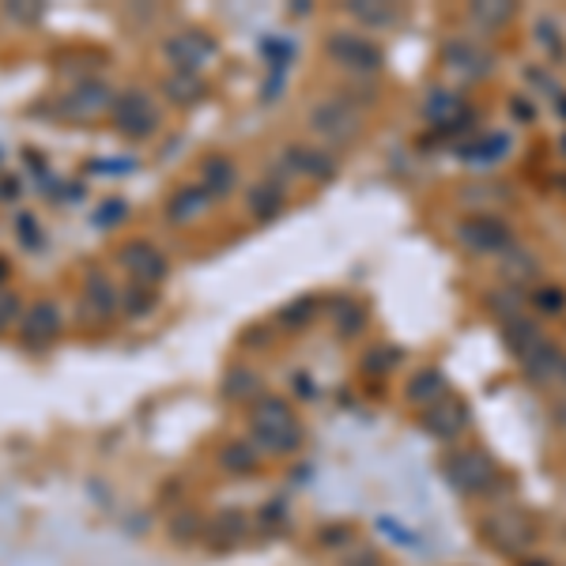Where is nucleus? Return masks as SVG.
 <instances>
[{
    "instance_id": "obj_1",
    "label": "nucleus",
    "mask_w": 566,
    "mask_h": 566,
    "mask_svg": "<svg viewBox=\"0 0 566 566\" xmlns=\"http://www.w3.org/2000/svg\"><path fill=\"white\" fill-rule=\"evenodd\" d=\"M245 420H250V442L265 457H291L302 449L306 431H302V420L291 408V400L276 397V393H261L245 412Z\"/></svg>"
},
{
    "instance_id": "obj_2",
    "label": "nucleus",
    "mask_w": 566,
    "mask_h": 566,
    "mask_svg": "<svg viewBox=\"0 0 566 566\" xmlns=\"http://www.w3.org/2000/svg\"><path fill=\"white\" fill-rule=\"evenodd\" d=\"M310 133L325 144V152L348 147L363 136V113L348 95H329L310 110Z\"/></svg>"
},
{
    "instance_id": "obj_3",
    "label": "nucleus",
    "mask_w": 566,
    "mask_h": 566,
    "mask_svg": "<svg viewBox=\"0 0 566 566\" xmlns=\"http://www.w3.org/2000/svg\"><path fill=\"white\" fill-rule=\"evenodd\" d=\"M457 242H461L465 253H472V257H503L510 245H518V238H514V227L506 224V219L491 216V212H472V216H465L461 224L454 227Z\"/></svg>"
},
{
    "instance_id": "obj_4",
    "label": "nucleus",
    "mask_w": 566,
    "mask_h": 566,
    "mask_svg": "<svg viewBox=\"0 0 566 566\" xmlns=\"http://www.w3.org/2000/svg\"><path fill=\"white\" fill-rule=\"evenodd\" d=\"M110 121L125 141H136V144L152 141V136L159 133V106H155V98L141 92V87H129V92L113 98Z\"/></svg>"
},
{
    "instance_id": "obj_5",
    "label": "nucleus",
    "mask_w": 566,
    "mask_h": 566,
    "mask_svg": "<svg viewBox=\"0 0 566 566\" xmlns=\"http://www.w3.org/2000/svg\"><path fill=\"white\" fill-rule=\"evenodd\" d=\"M442 475H446V483L457 495H483V491L495 487L498 465L487 449H461V454H454L442 465Z\"/></svg>"
},
{
    "instance_id": "obj_6",
    "label": "nucleus",
    "mask_w": 566,
    "mask_h": 566,
    "mask_svg": "<svg viewBox=\"0 0 566 566\" xmlns=\"http://www.w3.org/2000/svg\"><path fill=\"white\" fill-rule=\"evenodd\" d=\"M480 537L487 540L495 552L503 555H521L525 547L537 544V521L521 510H495L480 525Z\"/></svg>"
},
{
    "instance_id": "obj_7",
    "label": "nucleus",
    "mask_w": 566,
    "mask_h": 566,
    "mask_svg": "<svg viewBox=\"0 0 566 566\" xmlns=\"http://www.w3.org/2000/svg\"><path fill=\"white\" fill-rule=\"evenodd\" d=\"M118 265H121V273H125V280H129V284H136V287H152V291H155V287H159V284L170 276V261H167V253H162L155 242H147V238H133V242L121 245Z\"/></svg>"
},
{
    "instance_id": "obj_8",
    "label": "nucleus",
    "mask_w": 566,
    "mask_h": 566,
    "mask_svg": "<svg viewBox=\"0 0 566 566\" xmlns=\"http://www.w3.org/2000/svg\"><path fill=\"white\" fill-rule=\"evenodd\" d=\"M325 53H329L340 69L356 72V76H377L385 64L382 46L366 35H356V31H336L329 43H325Z\"/></svg>"
},
{
    "instance_id": "obj_9",
    "label": "nucleus",
    "mask_w": 566,
    "mask_h": 566,
    "mask_svg": "<svg viewBox=\"0 0 566 566\" xmlns=\"http://www.w3.org/2000/svg\"><path fill=\"white\" fill-rule=\"evenodd\" d=\"M113 98H118V92H113L110 84H103V80H84V84H76L72 92L61 95L57 110H61V118L84 125V121L106 118V113L113 110Z\"/></svg>"
},
{
    "instance_id": "obj_10",
    "label": "nucleus",
    "mask_w": 566,
    "mask_h": 566,
    "mask_svg": "<svg viewBox=\"0 0 566 566\" xmlns=\"http://www.w3.org/2000/svg\"><path fill=\"white\" fill-rule=\"evenodd\" d=\"M61 329H64V314L53 299H38L31 302V310H23V322H20L23 348L46 351L49 344L61 340Z\"/></svg>"
},
{
    "instance_id": "obj_11",
    "label": "nucleus",
    "mask_w": 566,
    "mask_h": 566,
    "mask_svg": "<svg viewBox=\"0 0 566 566\" xmlns=\"http://www.w3.org/2000/svg\"><path fill=\"white\" fill-rule=\"evenodd\" d=\"M521 371L537 389L566 393V348H559L555 340H544L532 356L521 359Z\"/></svg>"
},
{
    "instance_id": "obj_12",
    "label": "nucleus",
    "mask_w": 566,
    "mask_h": 566,
    "mask_svg": "<svg viewBox=\"0 0 566 566\" xmlns=\"http://www.w3.org/2000/svg\"><path fill=\"white\" fill-rule=\"evenodd\" d=\"M423 118L431 121L438 133H461V129H469L472 121V106L465 103L461 92H454V87H434L431 95H426L423 103Z\"/></svg>"
},
{
    "instance_id": "obj_13",
    "label": "nucleus",
    "mask_w": 566,
    "mask_h": 566,
    "mask_svg": "<svg viewBox=\"0 0 566 566\" xmlns=\"http://www.w3.org/2000/svg\"><path fill=\"white\" fill-rule=\"evenodd\" d=\"M162 53L174 64V72H201L208 61H216L219 46L208 35H201V31H178V35H170L162 43Z\"/></svg>"
},
{
    "instance_id": "obj_14",
    "label": "nucleus",
    "mask_w": 566,
    "mask_h": 566,
    "mask_svg": "<svg viewBox=\"0 0 566 566\" xmlns=\"http://www.w3.org/2000/svg\"><path fill=\"white\" fill-rule=\"evenodd\" d=\"M469 426H472V408L461 397H454V393L423 412V431L438 442H457Z\"/></svg>"
},
{
    "instance_id": "obj_15",
    "label": "nucleus",
    "mask_w": 566,
    "mask_h": 566,
    "mask_svg": "<svg viewBox=\"0 0 566 566\" xmlns=\"http://www.w3.org/2000/svg\"><path fill=\"white\" fill-rule=\"evenodd\" d=\"M216 208V196L208 193L201 182H189V185H178L167 201V219L174 227H201L204 219L212 216Z\"/></svg>"
},
{
    "instance_id": "obj_16",
    "label": "nucleus",
    "mask_w": 566,
    "mask_h": 566,
    "mask_svg": "<svg viewBox=\"0 0 566 566\" xmlns=\"http://www.w3.org/2000/svg\"><path fill=\"white\" fill-rule=\"evenodd\" d=\"M245 212L253 216V224H273L276 216L287 208V182L284 178H261V182H250L242 193Z\"/></svg>"
},
{
    "instance_id": "obj_17",
    "label": "nucleus",
    "mask_w": 566,
    "mask_h": 566,
    "mask_svg": "<svg viewBox=\"0 0 566 566\" xmlns=\"http://www.w3.org/2000/svg\"><path fill=\"white\" fill-rule=\"evenodd\" d=\"M84 306H87V317L98 322V325L121 317V291H118V284H113L106 273H92V276H87V284H84Z\"/></svg>"
},
{
    "instance_id": "obj_18",
    "label": "nucleus",
    "mask_w": 566,
    "mask_h": 566,
    "mask_svg": "<svg viewBox=\"0 0 566 566\" xmlns=\"http://www.w3.org/2000/svg\"><path fill=\"white\" fill-rule=\"evenodd\" d=\"M442 61H446V72L457 80H465V84H472V80H483L491 72V53H483V46L475 43H454L446 46V53H442Z\"/></svg>"
},
{
    "instance_id": "obj_19",
    "label": "nucleus",
    "mask_w": 566,
    "mask_h": 566,
    "mask_svg": "<svg viewBox=\"0 0 566 566\" xmlns=\"http://www.w3.org/2000/svg\"><path fill=\"white\" fill-rule=\"evenodd\" d=\"M284 167L294 170V174H302V178H310V182H329V178H336L333 152H322V147L291 144L284 152Z\"/></svg>"
},
{
    "instance_id": "obj_20",
    "label": "nucleus",
    "mask_w": 566,
    "mask_h": 566,
    "mask_svg": "<svg viewBox=\"0 0 566 566\" xmlns=\"http://www.w3.org/2000/svg\"><path fill=\"white\" fill-rule=\"evenodd\" d=\"M449 397V382H446V374L438 371V366H423L420 374H412L408 377V385H405V400L412 408H434L438 400H446Z\"/></svg>"
},
{
    "instance_id": "obj_21",
    "label": "nucleus",
    "mask_w": 566,
    "mask_h": 566,
    "mask_svg": "<svg viewBox=\"0 0 566 566\" xmlns=\"http://www.w3.org/2000/svg\"><path fill=\"white\" fill-rule=\"evenodd\" d=\"M201 185L208 189L212 196H216V204L224 201V196L238 193V185H242V174H238L231 155H208V159L201 162Z\"/></svg>"
},
{
    "instance_id": "obj_22",
    "label": "nucleus",
    "mask_w": 566,
    "mask_h": 566,
    "mask_svg": "<svg viewBox=\"0 0 566 566\" xmlns=\"http://www.w3.org/2000/svg\"><path fill=\"white\" fill-rule=\"evenodd\" d=\"M265 465V454L253 446L250 438H231L219 446V469L231 472V475H253Z\"/></svg>"
},
{
    "instance_id": "obj_23",
    "label": "nucleus",
    "mask_w": 566,
    "mask_h": 566,
    "mask_svg": "<svg viewBox=\"0 0 566 566\" xmlns=\"http://www.w3.org/2000/svg\"><path fill=\"white\" fill-rule=\"evenodd\" d=\"M503 336H506V348L514 351V356H518V363L525 356H532V351L540 348V344L547 340L544 336V329H540L537 322H532V317H514V322H506L503 325Z\"/></svg>"
},
{
    "instance_id": "obj_24",
    "label": "nucleus",
    "mask_w": 566,
    "mask_h": 566,
    "mask_svg": "<svg viewBox=\"0 0 566 566\" xmlns=\"http://www.w3.org/2000/svg\"><path fill=\"white\" fill-rule=\"evenodd\" d=\"M503 276H506V287L521 291L525 284H532L540 276V261L532 257L525 245H510V250L503 253Z\"/></svg>"
},
{
    "instance_id": "obj_25",
    "label": "nucleus",
    "mask_w": 566,
    "mask_h": 566,
    "mask_svg": "<svg viewBox=\"0 0 566 566\" xmlns=\"http://www.w3.org/2000/svg\"><path fill=\"white\" fill-rule=\"evenodd\" d=\"M162 95H167L170 103H178V106H193V103H201V98L208 95V84H204L201 72H174L170 69V76L162 80Z\"/></svg>"
},
{
    "instance_id": "obj_26",
    "label": "nucleus",
    "mask_w": 566,
    "mask_h": 566,
    "mask_svg": "<svg viewBox=\"0 0 566 566\" xmlns=\"http://www.w3.org/2000/svg\"><path fill=\"white\" fill-rule=\"evenodd\" d=\"M506 152H510V136H506V133H487L483 141L465 144L461 147V159L469 162V167H491V162H498Z\"/></svg>"
},
{
    "instance_id": "obj_27",
    "label": "nucleus",
    "mask_w": 566,
    "mask_h": 566,
    "mask_svg": "<svg viewBox=\"0 0 566 566\" xmlns=\"http://www.w3.org/2000/svg\"><path fill=\"white\" fill-rule=\"evenodd\" d=\"M333 329L340 340H356L359 333L366 329V306L356 299H340L333 306Z\"/></svg>"
},
{
    "instance_id": "obj_28",
    "label": "nucleus",
    "mask_w": 566,
    "mask_h": 566,
    "mask_svg": "<svg viewBox=\"0 0 566 566\" xmlns=\"http://www.w3.org/2000/svg\"><path fill=\"white\" fill-rule=\"evenodd\" d=\"M405 359V351L393 348V344H374V348L363 351V374L366 377H389L393 371H397V363Z\"/></svg>"
},
{
    "instance_id": "obj_29",
    "label": "nucleus",
    "mask_w": 566,
    "mask_h": 566,
    "mask_svg": "<svg viewBox=\"0 0 566 566\" xmlns=\"http://www.w3.org/2000/svg\"><path fill=\"white\" fill-rule=\"evenodd\" d=\"M245 532H250V525H245V514H219L216 521H212L208 537L216 540L219 547H238L245 540Z\"/></svg>"
},
{
    "instance_id": "obj_30",
    "label": "nucleus",
    "mask_w": 566,
    "mask_h": 566,
    "mask_svg": "<svg viewBox=\"0 0 566 566\" xmlns=\"http://www.w3.org/2000/svg\"><path fill=\"white\" fill-rule=\"evenodd\" d=\"M155 302H159V294H155L152 287H136V284L121 287V317L141 322V317H147L155 310Z\"/></svg>"
},
{
    "instance_id": "obj_31",
    "label": "nucleus",
    "mask_w": 566,
    "mask_h": 566,
    "mask_svg": "<svg viewBox=\"0 0 566 566\" xmlns=\"http://www.w3.org/2000/svg\"><path fill=\"white\" fill-rule=\"evenodd\" d=\"M469 15H472L475 27H483V31H498V27H506V23H510L514 15H518V8L506 4V0H487V4H472V8H469Z\"/></svg>"
},
{
    "instance_id": "obj_32",
    "label": "nucleus",
    "mask_w": 566,
    "mask_h": 566,
    "mask_svg": "<svg viewBox=\"0 0 566 566\" xmlns=\"http://www.w3.org/2000/svg\"><path fill=\"white\" fill-rule=\"evenodd\" d=\"M487 310L506 325L525 314V299H521V291H514V287H495V291H487Z\"/></svg>"
},
{
    "instance_id": "obj_33",
    "label": "nucleus",
    "mask_w": 566,
    "mask_h": 566,
    "mask_svg": "<svg viewBox=\"0 0 566 566\" xmlns=\"http://www.w3.org/2000/svg\"><path fill=\"white\" fill-rule=\"evenodd\" d=\"M224 397H231V400L245 397L253 405V400L261 397V377L253 371H245V366H242V371H231V374H227V382H224Z\"/></svg>"
},
{
    "instance_id": "obj_34",
    "label": "nucleus",
    "mask_w": 566,
    "mask_h": 566,
    "mask_svg": "<svg viewBox=\"0 0 566 566\" xmlns=\"http://www.w3.org/2000/svg\"><path fill=\"white\" fill-rule=\"evenodd\" d=\"M348 12L356 15L363 27H393L400 20L393 4H348Z\"/></svg>"
},
{
    "instance_id": "obj_35",
    "label": "nucleus",
    "mask_w": 566,
    "mask_h": 566,
    "mask_svg": "<svg viewBox=\"0 0 566 566\" xmlns=\"http://www.w3.org/2000/svg\"><path fill=\"white\" fill-rule=\"evenodd\" d=\"M532 302H537V310H540L544 317H559V314H566V291H563V287H552V284L537 287Z\"/></svg>"
},
{
    "instance_id": "obj_36",
    "label": "nucleus",
    "mask_w": 566,
    "mask_h": 566,
    "mask_svg": "<svg viewBox=\"0 0 566 566\" xmlns=\"http://www.w3.org/2000/svg\"><path fill=\"white\" fill-rule=\"evenodd\" d=\"M317 314V299H294V302H287V306L280 310V322L287 325V329H299V325H306L310 317Z\"/></svg>"
},
{
    "instance_id": "obj_37",
    "label": "nucleus",
    "mask_w": 566,
    "mask_h": 566,
    "mask_svg": "<svg viewBox=\"0 0 566 566\" xmlns=\"http://www.w3.org/2000/svg\"><path fill=\"white\" fill-rule=\"evenodd\" d=\"M23 322V299L8 287H0V333H8L12 325Z\"/></svg>"
},
{
    "instance_id": "obj_38",
    "label": "nucleus",
    "mask_w": 566,
    "mask_h": 566,
    "mask_svg": "<svg viewBox=\"0 0 566 566\" xmlns=\"http://www.w3.org/2000/svg\"><path fill=\"white\" fill-rule=\"evenodd\" d=\"M125 219V201H110V204H103L98 208V216H95V227H113V224H121Z\"/></svg>"
},
{
    "instance_id": "obj_39",
    "label": "nucleus",
    "mask_w": 566,
    "mask_h": 566,
    "mask_svg": "<svg viewBox=\"0 0 566 566\" xmlns=\"http://www.w3.org/2000/svg\"><path fill=\"white\" fill-rule=\"evenodd\" d=\"M537 43L552 49V57H559V53H563V43H559V35H555V27H552V23H544V20L537 23Z\"/></svg>"
},
{
    "instance_id": "obj_40",
    "label": "nucleus",
    "mask_w": 566,
    "mask_h": 566,
    "mask_svg": "<svg viewBox=\"0 0 566 566\" xmlns=\"http://www.w3.org/2000/svg\"><path fill=\"white\" fill-rule=\"evenodd\" d=\"M15 227H20V234H23V242H27V250H38V242H43V238H38V224L31 216H20L15 219Z\"/></svg>"
},
{
    "instance_id": "obj_41",
    "label": "nucleus",
    "mask_w": 566,
    "mask_h": 566,
    "mask_svg": "<svg viewBox=\"0 0 566 566\" xmlns=\"http://www.w3.org/2000/svg\"><path fill=\"white\" fill-rule=\"evenodd\" d=\"M552 420H555V426H559V431H566V393L559 400H555V408H552Z\"/></svg>"
},
{
    "instance_id": "obj_42",
    "label": "nucleus",
    "mask_w": 566,
    "mask_h": 566,
    "mask_svg": "<svg viewBox=\"0 0 566 566\" xmlns=\"http://www.w3.org/2000/svg\"><path fill=\"white\" fill-rule=\"evenodd\" d=\"M4 273H8V261L0 257V287H4Z\"/></svg>"
},
{
    "instance_id": "obj_43",
    "label": "nucleus",
    "mask_w": 566,
    "mask_h": 566,
    "mask_svg": "<svg viewBox=\"0 0 566 566\" xmlns=\"http://www.w3.org/2000/svg\"><path fill=\"white\" fill-rule=\"evenodd\" d=\"M563 113H566V98H563Z\"/></svg>"
},
{
    "instance_id": "obj_44",
    "label": "nucleus",
    "mask_w": 566,
    "mask_h": 566,
    "mask_svg": "<svg viewBox=\"0 0 566 566\" xmlns=\"http://www.w3.org/2000/svg\"><path fill=\"white\" fill-rule=\"evenodd\" d=\"M563 152H566V136H563Z\"/></svg>"
}]
</instances>
